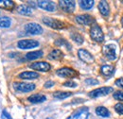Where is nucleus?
I'll use <instances>...</instances> for the list:
<instances>
[{"mask_svg": "<svg viewBox=\"0 0 123 119\" xmlns=\"http://www.w3.org/2000/svg\"><path fill=\"white\" fill-rule=\"evenodd\" d=\"M12 24V21L9 17H2L0 18V28H4V29H7L11 26Z\"/></svg>", "mask_w": 123, "mask_h": 119, "instance_id": "nucleus-26", "label": "nucleus"}, {"mask_svg": "<svg viewBox=\"0 0 123 119\" xmlns=\"http://www.w3.org/2000/svg\"><path fill=\"white\" fill-rule=\"evenodd\" d=\"M2 119H12L11 115L7 113V111H4L3 113H2Z\"/></svg>", "mask_w": 123, "mask_h": 119, "instance_id": "nucleus-34", "label": "nucleus"}, {"mask_svg": "<svg viewBox=\"0 0 123 119\" xmlns=\"http://www.w3.org/2000/svg\"><path fill=\"white\" fill-rule=\"evenodd\" d=\"M67 119H73V117H71V116H70V117H68Z\"/></svg>", "mask_w": 123, "mask_h": 119, "instance_id": "nucleus-37", "label": "nucleus"}, {"mask_svg": "<svg viewBox=\"0 0 123 119\" xmlns=\"http://www.w3.org/2000/svg\"><path fill=\"white\" fill-rule=\"evenodd\" d=\"M56 45H65V46H67L69 49L71 48V46L68 45V43L66 42V41H64V40H58V41H56V43H55Z\"/></svg>", "mask_w": 123, "mask_h": 119, "instance_id": "nucleus-31", "label": "nucleus"}, {"mask_svg": "<svg viewBox=\"0 0 123 119\" xmlns=\"http://www.w3.org/2000/svg\"><path fill=\"white\" fill-rule=\"evenodd\" d=\"M46 119H52L51 117H48V118H46Z\"/></svg>", "mask_w": 123, "mask_h": 119, "instance_id": "nucleus-38", "label": "nucleus"}, {"mask_svg": "<svg viewBox=\"0 0 123 119\" xmlns=\"http://www.w3.org/2000/svg\"><path fill=\"white\" fill-rule=\"evenodd\" d=\"M44 55L43 51L41 50H37V51H32V52H30L26 55V58L30 60H36V59H39L41 58L42 56Z\"/></svg>", "mask_w": 123, "mask_h": 119, "instance_id": "nucleus-21", "label": "nucleus"}, {"mask_svg": "<svg viewBox=\"0 0 123 119\" xmlns=\"http://www.w3.org/2000/svg\"><path fill=\"white\" fill-rule=\"evenodd\" d=\"M90 36L94 41L98 43H101L104 40V34L102 32L101 29L98 25H93L91 30H90Z\"/></svg>", "mask_w": 123, "mask_h": 119, "instance_id": "nucleus-1", "label": "nucleus"}, {"mask_svg": "<svg viewBox=\"0 0 123 119\" xmlns=\"http://www.w3.org/2000/svg\"><path fill=\"white\" fill-rule=\"evenodd\" d=\"M14 88L20 92H24V93H28L31 92L35 89V84L33 83H29V82H15L13 84Z\"/></svg>", "mask_w": 123, "mask_h": 119, "instance_id": "nucleus-6", "label": "nucleus"}, {"mask_svg": "<svg viewBox=\"0 0 123 119\" xmlns=\"http://www.w3.org/2000/svg\"><path fill=\"white\" fill-rule=\"evenodd\" d=\"M0 8L7 11H12L14 8V2L9 0H0Z\"/></svg>", "mask_w": 123, "mask_h": 119, "instance_id": "nucleus-17", "label": "nucleus"}, {"mask_svg": "<svg viewBox=\"0 0 123 119\" xmlns=\"http://www.w3.org/2000/svg\"><path fill=\"white\" fill-rule=\"evenodd\" d=\"M63 57V53L62 52L60 49H53L50 53H49V55H48V59L50 60H61L62 58Z\"/></svg>", "mask_w": 123, "mask_h": 119, "instance_id": "nucleus-19", "label": "nucleus"}, {"mask_svg": "<svg viewBox=\"0 0 123 119\" xmlns=\"http://www.w3.org/2000/svg\"><path fill=\"white\" fill-rule=\"evenodd\" d=\"M122 3H123V1H122Z\"/></svg>", "mask_w": 123, "mask_h": 119, "instance_id": "nucleus-39", "label": "nucleus"}, {"mask_svg": "<svg viewBox=\"0 0 123 119\" xmlns=\"http://www.w3.org/2000/svg\"><path fill=\"white\" fill-rule=\"evenodd\" d=\"M17 12H18V13H20V14L22 15H31L32 13L31 9L29 6H27V5H20V6H18Z\"/></svg>", "mask_w": 123, "mask_h": 119, "instance_id": "nucleus-20", "label": "nucleus"}, {"mask_svg": "<svg viewBox=\"0 0 123 119\" xmlns=\"http://www.w3.org/2000/svg\"><path fill=\"white\" fill-rule=\"evenodd\" d=\"M71 95H72V94H71L70 92H61V91H59V92H55L53 95H54V97H56V98L64 99V98H66V97H69Z\"/></svg>", "mask_w": 123, "mask_h": 119, "instance_id": "nucleus-25", "label": "nucleus"}, {"mask_svg": "<svg viewBox=\"0 0 123 119\" xmlns=\"http://www.w3.org/2000/svg\"><path fill=\"white\" fill-rule=\"evenodd\" d=\"M53 85H54V82L51 81V80H48V81H46V83H45V88H50Z\"/></svg>", "mask_w": 123, "mask_h": 119, "instance_id": "nucleus-35", "label": "nucleus"}, {"mask_svg": "<svg viewBox=\"0 0 123 119\" xmlns=\"http://www.w3.org/2000/svg\"><path fill=\"white\" fill-rule=\"evenodd\" d=\"M115 110L117 113L123 114V103H117L115 106Z\"/></svg>", "mask_w": 123, "mask_h": 119, "instance_id": "nucleus-29", "label": "nucleus"}, {"mask_svg": "<svg viewBox=\"0 0 123 119\" xmlns=\"http://www.w3.org/2000/svg\"><path fill=\"white\" fill-rule=\"evenodd\" d=\"M114 98H116L117 100L123 101V91H117L114 93Z\"/></svg>", "mask_w": 123, "mask_h": 119, "instance_id": "nucleus-28", "label": "nucleus"}, {"mask_svg": "<svg viewBox=\"0 0 123 119\" xmlns=\"http://www.w3.org/2000/svg\"><path fill=\"white\" fill-rule=\"evenodd\" d=\"M116 85L123 89V77L118 78V79H117V80H116Z\"/></svg>", "mask_w": 123, "mask_h": 119, "instance_id": "nucleus-33", "label": "nucleus"}, {"mask_svg": "<svg viewBox=\"0 0 123 119\" xmlns=\"http://www.w3.org/2000/svg\"><path fill=\"white\" fill-rule=\"evenodd\" d=\"M25 30L31 35H39L43 32L42 27L37 23H29L25 26Z\"/></svg>", "mask_w": 123, "mask_h": 119, "instance_id": "nucleus-3", "label": "nucleus"}, {"mask_svg": "<svg viewBox=\"0 0 123 119\" xmlns=\"http://www.w3.org/2000/svg\"><path fill=\"white\" fill-rule=\"evenodd\" d=\"M88 118V111L87 108L80 109L74 114L73 119H87Z\"/></svg>", "mask_w": 123, "mask_h": 119, "instance_id": "nucleus-18", "label": "nucleus"}, {"mask_svg": "<svg viewBox=\"0 0 123 119\" xmlns=\"http://www.w3.org/2000/svg\"><path fill=\"white\" fill-rule=\"evenodd\" d=\"M76 21L79 24L83 25V26H91L95 23L94 17L89 14H81L78 15L76 17Z\"/></svg>", "mask_w": 123, "mask_h": 119, "instance_id": "nucleus-7", "label": "nucleus"}, {"mask_svg": "<svg viewBox=\"0 0 123 119\" xmlns=\"http://www.w3.org/2000/svg\"><path fill=\"white\" fill-rule=\"evenodd\" d=\"M71 38L73 39L74 42H76L77 44H82L83 43V38L81 37V35H80L79 33H74L71 35Z\"/></svg>", "mask_w": 123, "mask_h": 119, "instance_id": "nucleus-27", "label": "nucleus"}, {"mask_svg": "<svg viewBox=\"0 0 123 119\" xmlns=\"http://www.w3.org/2000/svg\"><path fill=\"white\" fill-rule=\"evenodd\" d=\"M43 22H44V24H46V26H48L52 29H55V30H62V29L64 28V24L62 21L58 20V19H55V18L44 17Z\"/></svg>", "mask_w": 123, "mask_h": 119, "instance_id": "nucleus-2", "label": "nucleus"}, {"mask_svg": "<svg viewBox=\"0 0 123 119\" xmlns=\"http://www.w3.org/2000/svg\"><path fill=\"white\" fill-rule=\"evenodd\" d=\"M103 54L107 57L109 60H116L117 54H116V46L114 45H107L103 47Z\"/></svg>", "mask_w": 123, "mask_h": 119, "instance_id": "nucleus-9", "label": "nucleus"}, {"mask_svg": "<svg viewBox=\"0 0 123 119\" xmlns=\"http://www.w3.org/2000/svg\"><path fill=\"white\" fill-rule=\"evenodd\" d=\"M113 92L112 87H101V88H98L91 91L89 93V96L90 97H99V96H103V95H107L110 93Z\"/></svg>", "mask_w": 123, "mask_h": 119, "instance_id": "nucleus-4", "label": "nucleus"}, {"mask_svg": "<svg viewBox=\"0 0 123 119\" xmlns=\"http://www.w3.org/2000/svg\"><path fill=\"white\" fill-rule=\"evenodd\" d=\"M38 6L41 9L46 10L47 12H54L55 11V4L51 1H38Z\"/></svg>", "mask_w": 123, "mask_h": 119, "instance_id": "nucleus-13", "label": "nucleus"}, {"mask_svg": "<svg viewBox=\"0 0 123 119\" xmlns=\"http://www.w3.org/2000/svg\"><path fill=\"white\" fill-rule=\"evenodd\" d=\"M121 25L123 26V17H122V19H121Z\"/></svg>", "mask_w": 123, "mask_h": 119, "instance_id": "nucleus-36", "label": "nucleus"}, {"mask_svg": "<svg viewBox=\"0 0 123 119\" xmlns=\"http://www.w3.org/2000/svg\"><path fill=\"white\" fill-rule=\"evenodd\" d=\"M85 83L89 84V85H97V84H98V81L94 79V78H88L85 80Z\"/></svg>", "mask_w": 123, "mask_h": 119, "instance_id": "nucleus-32", "label": "nucleus"}, {"mask_svg": "<svg viewBox=\"0 0 123 119\" xmlns=\"http://www.w3.org/2000/svg\"><path fill=\"white\" fill-rule=\"evenodd\" d=\"M98 10L100 12L101 15L103 16H108L110 13V7L108 5V3L106 1H100L99 4H98Z\"/></svg>", "mask_w": 123, "mask_h": 119, "instance_id": "nucleus-14", "label": "nucleus"}, {"mask_svg": "<svg viewBox=\"0 0 123 119\" xmlns=\"http://www.w3.org/2000/svg\"><path fill=\"white\" fill-rule=\"evenodd\" d=\"M63 86H65V87H70V88H75V87L77 86V83L74 82L73 80H68V81H66V82L63 83Z\"/></svg>", "mask_w": 123, "mask_h": 119, "instance_id": "nucleus-30", "label": "nucleus"}, {"mask_svg": "<svg viewBox=\"0 0 123 119\" xmlns=\"http://www.w3.org/2000/svg\"><path fill=\"white\" fill-rule=\"evenodd\" d=\"M38 77H39L38 73H36V72H31V71L22 72L21 74L19 75V77H20V78H23V79H34V78H37Z\"/></svg>", "mask_w": 123, "mask_h": 119, "instance_id": "nucleus-16", "label": "nucleus"}, {"mask_svg": "<svg viewBox=\"0 0 123 119\" xmlns=\"http://www.w3.org/2000/svg\"><path fill=\"white\" fill-rule=\"evenodd\" d=\"M31 68L36 70V71H42V72H46L48 70H50V64H48L46 61H38V62H34L31 63Z\"/></svg>", "mask_w": 123, "mask_h": 119, "instance_id": "nucleus-11", "label": "nucleus"}, {"mask_svg": "<svg viewBox=\"0 0 123 119\" xmlns=\"http://www.w3.org/2000/svg\"><path fill=\"white\" fill-rule=\"evenodd\" d=\"M45 100H46V96L44 95H41V94H35V95H32L29 97V101L33 103V104L42 103Z\"/></svg>", "mask_w": 123, "mask_h": 119, "instance_id": "nucleus-15", "label": "nucleus"}, {"mask_svg": "<svg viewBox=\"0 0 123 119\" xmlns=\"http://www.w3.org/2000/svg\"><path fill=\"white\" fill-rule=\"evenodd\" d=\"M57 75L60 76V77H74L77 76L78 73L71 68L63 67V68L57 70Z\"/></svg>", "mask_w": 123, "mask_h": 119, "instance_id": "nucleus-10", "label": "nucleus"}, {"mask_svg": "<svg viewBox=\"0 0 123 119\" xmlns=\"http://www.w3.org/2000/svg\"><path fill=\"white\" fill-rule=\"evenodd\" d=\"M59 6L63 12L70 13V12H73L75 10V1L61 0V1H59Z\"/></svg>", "mask_w": 123, "mask_h": 119, "instance_id": "nucleus-5", "label": "nucleus"}, {"mask_svg": "<svg viewBox=\"0 0 123 119\" xmlns=\"http://www.w3.org/2000/svg\"><path fill=\"white\" fill-rule=\"evenodd\" d=\"M96 113L101 117H108L110 115V112L105 107H102V106H99L96 109Z\"/></svg>", "mask_w": 123, "mask_h": 119, "instance_id": "nucleus-22", "label": "nucleus"}, {"mask_svg": "<svg viewBox=\"0 0 123 119\" xmlns=\"http://www.w3.org/2000/svg\"><path fill=\"white\" fill-rule=\"evenodd\" d=\"M79 58L82 61L86 62V63H91L94 61V57L92 56L91 53H89L87 50L85 49H80L78 52Z\"/></svg>", "mask_w": 123, "mask_h": 119, "instance_id": "nucleus-12", "label": "nucleus"}, {"mask_svg": "<svg viewBox=\"0 0 123 119\" xmlns=\"http://www.w3.org/2000/svg\"><path fill=\"white\" fill-rule=\"evenodd\" d=\"M39 45V43L34 40H21L18 42L17 46L20 49H30V48H34Z\"/></svg>", "mask_w": 123, "mask_h": 119, "instance_id": "nucleus-8", "label": "nucleus"}, {"mask_svg": "<svg viewBox=\"0 0 123 119\" xmlns=\"http://www.w3.org/2000/svg\"><path fill=\"white\" fill-rule=\"evenodd\" d=\"M94 3L95 2L93 0H82V1H80V6L83 10H90L94 6Z\"/></svg>", "mask_w": 123, "mask_h": 119, "instance_id": "nucleus-24", "label": "nucleus"}, {"mask_svg": "<svg viewBox=\"0 0 123 119\" xmlns=\"http://www.w3.org/2000/svg\"><path fill=\"white\" fill-rule=\"evenodd\" d=\"M114 71H115V68L112 65H103L100 68L101 74H103L104 76H111V75H113Z\"/></svg>", "mask_w": 123, "mask_h": 119, "instance_id": "nucleus-23", "label": "nucleus"}]
</instances>
